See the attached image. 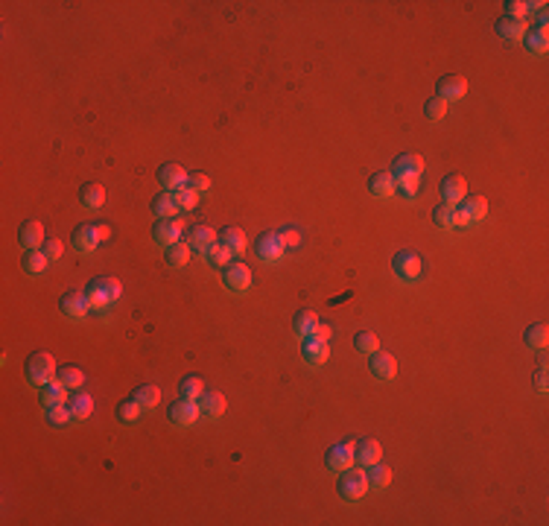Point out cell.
Returning a JSON list of instances; mask_svg holds the SVG:
<instances>
[{"label":"cell","mask_w":549,"mask_h":526,"mask_svg":"<svg viewBox=\"0 0 549 526\" xmlns=\"http://www.w3.org/2000/svg\"><path fill=\"white\" fill-rule=\"evenodd\" d=\"M82 292H85L88 304H91V310H105V307H112L120 299V281L103 275V278H97V281L88 284Z\"/></svg>","instance_id":"1"},{"label":"cell","mask_w":549,"mask_h":526,"mask_svg":"<svg viewBox=\"0 0 549 526\" xmlns=\"http://www.w3.org/2000/svg\"><path fill=\"white\" fill-rule=\"evenodd\" d=\"M24 375L32 386H44V383H50L56 377V360H53L47 351H36V354L27 357V366H24Z\"/></svg>","instance_id":"2"},{"label":"cell","mask_w":549,"mask_h":526,"mask_svg":"<svg viewBox=\"0 0 549 526\" xmlns=\"http://www.w3.org/2000/svg\"><path fill=\"white\" fill-rule=\"evenodd\" d=\"M108 234H112V228L103 225V223H82L73 228V249L76 251H94L97 246L103 243V240H108Z\"/></svg>","instance_id":"3"},{"label":"cell","mask_w":549,"mask_h":526,"mask_svg":"<svg viewBox=\"0 0 549 526\" xmlns=\"http://www.w3.org/2000/svg\"><path fill=\"white\" fill-rule=\"evenodd\" d=\"M421 173H424V158L418 152H403V155H398L392 164L394 181H418Z\"/></svg>","instance_id":"4"},{"label":"cell","mask_w":549,"mask_h":526,"mask_svg":"<svg viewBox=\"0 0 549 526\" xmlns=\"http://www.w3.org/2000/svg\"><path fill=\"white\" fill-rule=\"evenodd\" d=\"M366 488H368V482H366V474H362V471H354V468L339 471V482H336L339 497L359 500L362 494H366Z\"/></svg>","instance_id":"5"},{"label":"cell","mask_w":549,"mask_h":526,"mask_svg":"<svg viewBox=\"0 0 549 526\" xmlns=\"http://www.w3.org/2000/svg\"><path fill=\"white\" fill-rule=\"evenodd\" d=\"M392 266H394V272H398L403 281H418L421 278V269H424V260H421L418 251L406 249V251H398V255H394Z\"/></svg>","instance_id":"6"},{"label":"cell","mask_w":549,"mask_h":526,"mask_svg":"<svg viewBox=\"0 0 549 526\" xmlns=\"http://www.w3.org/2000/svg\"><path fill=\"white\" fill-rule=\"evenodd\" d=\"M255 251H257V258L263 263H278L283 258V251H287V246H283L281 234L266 231V234H260V240L255 243Z\"/></svg>","instance_id":"7"},{"label":"cell","mask_w":549,"mask_h":526,"mask_svg":"<svg viewBox=\"0 0 549 526\" xmlns=\"http://www.w3.org/2000/svg\"><path fill=\"white\" fill-rule=\"evenodd\" d=\"M222 281H225V287H228V290L243 292V290L251 287V269L246 266V263L231 260V263H228V266L222 269Z\"/></svg>","instance_id":"8"},{"label":"cell","mask_w":549,"mask_h":526,"mask_svg":"<svg viewBox=\"0 0 549 526\" xmlns=\"http://www.w3.org/2000/svg\"><path fill=\"white\" fill-rule=\"evenodd\" d=\"M465 94H468V79H465V76H459V73H447V76H442V79H438V91H435V97H442L444 103H450V100H462Z\"/></svg>","instance_id":"9"},{"label":"cell","mask_w":549,"mask_h":526,"mask_svg":"<svg viewBox=\"0 0 549 526\" xmlns=\"http://www.w3.org/2000/svg\"><path fill=\"white\" fill-rule=\"evenodd\" d=\"M196 418H199V403L190 398H179L175 403H170V421L175 427H190Z\"/></svg>","instance_id":"10"},{"label":"cell","mask_w":549,"mask_h":526,"mask_svg":"<svg viewBox=\"0 0 549 526\" xmlns=\"http://www.w3.org/2000/svg\"><path fill=\"white\" fill-rule=\"evenodd\" d=\"M59 307H62V313L68 316V319H82V316L91 310V304H88V299H85V292L82 290H71V292H64L62 299H59Z\"/></svg>","instance_id":"11"},{"label":"cell","mask_w":549,"mask_h":526,"mask_svg":"<svg viewBox=\"0 0 549 526\" xmlns=\"http://www.w3.org/2000/svg\"><path fill=\"white\" fill-rule=\"evenodd\" d=\"M324 465L331 468V471H345V468H350V465H354V444H350V442L333 444L331 451L324 453Z\"/></svg>","instance_id":"12"},{"label":"cell","mask_w":549,"mask_h":526,"mask_svg":"<svg viewBox=\"0 0 549 526\" xmlns=\"http://www.w3.org/2000/svg\"><path fill=\"white\" fill-rule=\"evenodd\" d=\"M190 179V173L181 167V164H164V167L158 170V184L164 190H179L184 188Z\"/></svg>","instance_id":"13"},{"label":"cell","mask_w":549,"mask_h":526,"mask_svg":"<svg viewBox=\"0 0 549 526\" xmlns=\"http://www.w3.org/2000/svg\"><path fill=\"white\" fill-rule=\"evenodd\" d=\"M368 368L377 380H392L398 375V363H394V357L386 354V351H374V354L368 357Z\"/></svg>","instance_id":"14"},{"label":"cell","mask_w":549,"mask_h":526,"mask_svg":"<svg viewBox=\"0 0 549 526\" xmlns=\"http://www.w3.org/2000/svg\"><path fill=\"white\" fill-rule=\"evenodd\" d=\"M152 237H155L158 246H173V243H179V237H181V223H179V219H158L155 228H152Z\"/></svg>","instance_id":"15"},{"label":"cell","mask_w":549,"mask_h":526,"mask_svg":"<svg viewBox=\"0 0 549 526\" xmlns=\"http://www.w3.org/2000/svg\"><path fill=\"white\" fill-rule=\"evenodd\" d=\"M199 412L205 418H219V415L225 412V394L216 389H205L199 394Z\"/></svg>","instance_id":"16"},{"label":"cell","mask_w":549,"mask_h":526,"mask_svg":"<svg viewBox=\"0 0 549 526\" xmlns=\"http://www.w3.org/2000/svg\"><path fill=\"white\" fill-rule=\"evenodd\" d=\"M216 243V231L211 225H193L190 234H188V246L190 251H199V255H205L207 249H211Z\"/></svg>","instance_id":"17"},{"label":"cell","mask_w":549,"mask_h":526,"mask_svg":"<svg viewBox=\"0 0 549 526\" xmlns=\"http://www.w3.org/2000/svg\"><path fill=\"white\" fill-rule=\"evenodd\" d=\"M301 357H304L310 366H324V363H327V357H331V348H327V342H324V339H316V336H310V339H304Z\"/></svg>","instance_id":"18"},{"label":"cell","mask_w":549,"mask_h":526,"mask_svg":"<svg viewBox=\"0 0 549 526\" xmlns=\"http://www.w3.org/2000/svg\"><path fill=\"white\" fill-rule=\"evenodd\" d=\"M465 193H468V181H465L459 173H450L447 179L442 181V196H444V202L456 205V202L465 199Z\"/></svg>","instance_id":"19"},{"label":"cell","mask_w":549,"mask_h":526,"mask_svg":"<svg viewBox=\"0 0 549 526\" xmlns=\"http://www.w3.org/2000/svg\"><path fill=\"white\" fill-rule=\"evenodd\" d=\"M380 442L377 438H362V442H357L354 444V462H359V465H374V462H380Z\"/></svg>","instance_id":"20"},{"label":"cell","mask_w":549,"mask_h":526,"mask_svg":"<svg viewBox=\"0 0 549 526\" xmlns=\"http://www.w3.org/2000/svg\"><path fill=\"white\" fill-rule=\"evenodd\" d=\"M38 401L44 407H56V403H68V386H64L62 380H50L41 386V394Z\"/></svg>","instance_id":"21"},{"label":"cell","mask_w":549,"mask_h":526,"mask_svg":"<svg viewBox=\"0 0 549 526\" xmlns=\"http://www.w3.org/2000/svg\"><path fill=\"white\" fill-rule=\"evenodd\" d=\"M394 188H398V181H394V175L389 170H380L368 179V190L377 196V199H386V196L394 193Z\"/></svg>","instance_id":"22"},{"label":"cell","mask_w":549,"mask_h":526,"mask_svg":"<svg viewBox=\"0 0 549 526\" xmlns=\"http://www.w3.org/2000/svg\"><path fill=\"white\" fill-rule=\"evenodd\" d=\"M526 18H514V15H506V18H500L497 21V32H500V38H509V41H518V38H523L526 36Z\"/></svg>","instance_id":"23"},{"label":"cell","mask_w":549,"mask_h":526,"mask_svg":"<svg viewBox=\"0 0 549 526\" xmlns=\"http://www.w3.org/2000/svg\"><path fill=\"white\" fill-rule=\"evenodd\" d=\"M216 243H222L225 249H231V255H240V251L246 249V231L237 225H228L222 231L216 234Z\"/></svg>","instance_id":"24"},{"label":"cell","mask_w":549,"mask_h":526,"mask_svg":"<svg viewBox=\"0 0 549 526\" xmlns=\"http://www.w3.org/2000/svg\"><path fill=\"white\" fill-rule=\"evenodd\" d=\"M152 214H155L158 219H175V214H179V202H175V193H158L155 199H152Z\"/></svg>","instance_id":"25"},{"label":"cell","mask_w":549,"mask_h":526,"mask_svg":"<svg viewBox=\"0 0 549 526\" xmlns=\"http://www.w3.org/2000/svg\"><path fill=\"white\" fill-rule=\"evenodd\" d=\"M18 243L24 246L27 251L29 249H38L44 243V225L41 223H32V219H29V223H24V225H21V234H18Z\"/></svg>","instance_id":"26"},{"label":"cell","mask_w":549,"mask_h":526,"mask_svg":"<svg viewBox=\"0 0 549 526\" xmlns=\"http://www.w3.org/2000/svg\"><path fill=\"white\" fill-rule=\"evenodd\" d=\"M316 325H318V316L313 310H298V313H295V319H292L295 336H298V339H310L313 331H316Z\"/></svg>","instance_id":"27"},{"label":"cell","mask_w":549,"mask_h":526,"mask_svg":"<svg viewBox=\"0 0 549 526\" xmlns=\"http://www.w3.org/2000/svg\"><path fill=\"white\" fill-rule=\"evenodd\" d=\"M79 202L85 205V208H103V202H105V188L103 184H97V181H88V184H82V190H79Z\"/></svg>","instance_id":"28"},{"label":"cell","mask_w":549,"mask_h":526,"mask_svg":"<svg viewBox=\"0 0 549 526\" xmlns=\"http://www.w3.org/2000/svg\"><path fill=\"white\" fill-rule=\"evenodd\" d=\"M523 41H526V47H529V53H537V56L549 50V32H546V27H532V29H526Z\"/></svg>","instance_id":"29"},{"label":"cell","mask_w":549,"mask_h":526,"mask_svg":"<svg viewBox=\"0 0 549 526\" xmlns=\"http://www.w3.org/2000/svg\"><path fill=\"white\" fill-rule=\"evenodd\" d=\"M205 392V377L199 375H188L179 380V398H190V401H199V394Z\"/></svg>","instance_id":"30"},{"label":"cell","mask_w":549,"mask_h":526,"mask_svg":"<svg viewBox=\"0 0 549 526\" xmlns=\"http://www.w3.org/2000/svg\"><path fill=\"white\" fill-rule=\"evenodd\" d=\"M366 482H368V488H386L389 482H392V468H386V465H380V462H374V465H368V471H366Z\"/></svg>","instance_id":"31"},{"label":"cell","mask_w":549,"mask_h":526,"mask_svg":"<svg viewBox=\"0 0 549 526\" xmlns=\"http://www.w3.org/2000/svg\"><path fill=\"white\" fill-rule=\"evenodd\" d=\"M140 412H144V407H140V401L135 398V394L117 403V418L123 421V424H135L140 418Z\"/></svg>","instance_id":"32"},{"label":"cell","mask_w":549,"mask_h":526,"mask_svg":"<svg viewBox=\"0 0 549 526\" xmlns=\"http://www.w3.org/2000/svg\"><path fill=\"white\" fill-rule=\"evenodd\" d=\"M462 211L474 219H485L488 216V202H485V196H465L462 199Z\"/></svg>","instance_id":"33"},{"label":"cell","mask_w":549,"mask_h":526,"mask_svg":"<svg viewBox=\"0 0 549 526\" xmlns=\"http://www.w3.org/2000/svg\"><path fill=\"white\" fill-rule=\"evenodd\" d=\"M188 260H190V246L188 243H173V246H167V263L173 269H181V266H188Z\"/></svg>","instance_id":"34"},{"label":"cell","mask_w":549,"mask_h":526,"mask_svg":"<svg viewBox=\"0 0 549 526\" xmlns=\"http://www.w3.org/2000/svg\"><path fill=\"white\" fill-rule=\"evenodd\" d=\"M47 263H50V258L44 255L41 249H29L24 255V269L29 272V275H41V272L47 269Z\"/></svg>","instance_id":"35"},{"label":"cell","mask_w":549,"mask_h":526,"mask_svg":"<svg viewBox=\"0 0 549 526\" xmlns=\"http://www.w3.org/2000/svg\"><path fill=\"white\" fill-rule=\"evenodd\" d=\"M68 407L73 412V418H88V415L94 412V398L91 394H85V392H79V394H73V398L68 401Z\"/></svg>","instance_id":"36"},{"label":"cell","mask_w":549,"mask_h":526,"mask_svg":"<svg viewBox=\"0 0 549 526\" xmlns=\"http://www.w3.org/2000/svg\"><path fill=\"white\" fill-rule=\"evenodd\" d=\"M523 339H526V345H529V348H544L549 342V327L544 322H535V325L526 327V336Z\"/></svg>","instance_id":"37"},{"label":"cell","mask_w":549,"mask_h":526,"mask_svg":"<svg viewBox=\"0 0 549 526\" xmlns=\"http://www.w3.org/2000/svg\"><path fill=\"white\" fill-rule=\"evenodd\" d=\"M135 398L140 401L144 410H152V407H158V401H161V389L152 386V383H144V386L135 389Z\"/></svg>","instance_id":"38"},{"label":"cell","mask_w":549,"mask_h":526,"mask_svg":"<svg viewBox=\"0 0 549 526\" xmlns=\"http://www.w3.org/2000/svg\"><path fill=\"white\" fill-rule=\"evenodd\" d=\"M546 3H529V0H509L506 3V15H514V18H526L532 12H541Z\"/></svg>","instance_id":"39"},{"label":"cell","mask_w":549,"mask_h":526,"mask_svg":"<svg viewBox=\"0 0 549 526\" xmlns=\"http://www.w3.org/2000/svg\"><path fill=\"white\" fill-rule=\"evenodd\" d=\"M354 348L359 351V354H366V357H371L374 351H380V339L371 334V331H359L357 336H354Z\"/></svg>","instance_id":"40"},{"label":"cell","mask_w":549,"mask_h":526,"mask_svg":"<svg viewBox=\"0 0 549 526\" xmlns=\"http://www.w3.org/2000/svg\"><path fill=\"white\" fill-rule=\"evenodd\" d=\"M73 421V412L68 403H56V407H47V424L53 427H68Z\"/></svg>","instance_id":"41"},{"label":"cell","mask_w":549,"mask_h":526,"mask_svg":"<svg viewBox=\"0 0 549 526\" xmlns=\"http://www.w3.org/2000/svg\"><path fill=\"white\" fill-rule=\"evenodd\" d=\"M205 260L207 263H211V266H228V263H231V249H225L222 243H214L211 249H207L205 251Z\"/></svg>","instance_id":"42"},{"label":"cell","mask_w":549,"mask_h":526,"mask_svg":"<svg viewBox=\"0 0 549 526\" xmlns=\"http://www.w3.org/2000/svg\"><path fill=\"white\" fill-rule=\"evenodd\" d=\"M453 219H456V205H450V202H442L433 211V223L442 225V228H450L453 225Z\"/></svg>","instance_id":"43"},{"label":"cell","mask_w":549,"mask_h":526,"mask_svg":"<svg viewBox=\"0 0 549 526\" xmlns=\"http://www.w3.org/2000/svg\"><path fill=\"white\" fill-rule=\"evenodd\" d=\"M59 380H62L68 389H79L82 380H85V375H82V368H76V366H64V368H59Z\"/></svg>","instance_id":"44"},{"label":"cell","mask_w":549,"mask_h":526,"mask_svg":"<svg viewBox=\"0 0 549 526\" xmlns=\"http://www.w3.org/2000/svg\"><path fill=\"white\" fill-rule=\"evenodd\" d=\"M196 199H199V193H196L190 184H184V188L175 190V202H179V211H190V208L196 205Z\"/></svg>","instance_id":"45"},{"label":"cell","mask_w":549,"mask_h":526,"mask_svg":"<svg viewBox=\"0 0 549 526\" xmlns=\"http://www.w3.org/2000/svg\"><path fill=\"white\" fill-rule=\"evenodd\" d=\"M424 114H426V120H442L447 114V103L442 100V97H433V100H426Z\"/></svg>","instance_id":"46"},{"label":"cell","mask_w":549,"mask_h":526,"mask_svg":"<svg viewBox=\"0 0 549 526\" xmlns=\"http://www.w3.org/2000/svg\"><path fill=\"white\" fill-rule=\"evenodd\" d=\"M188 184H190V188H193L196 193H207V190H211V179H207L205 173H190Z\"/></svg>","instance_id":"47"},{"label":"cell","mask_w":549,"mask_h":526,"mask_svg":"<svg viewBox=\"0 0 549 526\" xmlns=\"http://www.w3.org/2000/svg\"><path fill=\"white\" fill-rule=\"evenodd\" d=\"M44 255H47L50 260H59L62 258V243H59V240L56 237H47V240H44Z\"/></svg>","instance_id":"48"},{"label":"cell","mask_w":549,"mask_h":526,"mask_svg":"<svg viewBox=\"0 0 549 526\" xmlns=\"http://www.w3.org/2000/svg\"><path fill=\"white\" fill-rule=\"evenodd\" d=\"M394 193H400L403 199H415L418 196V181H398V188H394Z\"/></svg>","instance_id":"49"},{"label":"cell","mask_w":549,"mask_h":526,"mask_svg":"<svg viewBox=\"0 0 549 526\" xmlns=\"http://www.w3.org/2000/svg\"><path fill=\"white\" fill-rule=\"evenodd\" d=\"M281 234V240H283V246H298L301 243V231H298V228H283V231H278Z\"/></svg>","instance_id":"50"},{"label":"cell","mask_w":549,"mask_h":526,"mask_svg":"<svg viewBox=\"0 0 549 526\" xmlns=\"http://www.w3.org/2000/svg\"><path fill=\"white\" fill-rule=\"evenodd\" d=\"M535 386L541 389V392H546V386H549V377H546V360H541V368L535 371Z\"/></svg>","instance_id":"51"},{"label":"cell","mask_w":549,"mask_h":526,"mask_svg":"<svg viewBox=\"0 0 549 526\" xmlns=\"http://www.w3.org/2000/svg\"><path fill=\"white\" fill-rule=\"evenodd\" d=\"M313 336H316V339H324V342H327V339H331V336H333V331H331V325L318 322V325H316V331H313Z\"/></svg>","instance_id":"52"},{"label":"cell","mask_w":549,"mask_h":526,"mask_svg":"<svg viewBox=\"0 0 549 526\" xmlns=\"http://www.w3.org/2000/svg\"><path fill=\"white\" fill-rule=\"evenodd\" d=\"M470 223H474V219H470V216L462 211V208H456V219H453V225H470Z\"/></svg>","instance_id":"53"}]
</instances>
